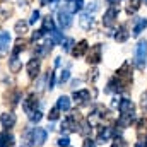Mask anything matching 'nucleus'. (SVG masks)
<instances>
[{
    "instance_id": "37",
    "label": "nucleus",
    "mask_w": 147,
    "mask_h": 147,
    "mask_svg": "<svg viewBox=\"0 0 147 147\" xmlns=\"http://www.w3.org/2000/svg\"><path fill=\"white\" fill-rule=\"evenodd\" d=\"M43 34H45V31H43V29L34 31V33H33V41H36V39H39V38H43Z\"/></svg>"
},
{
    "instance_id": "22",
    "label": "nucleus",
    "mask_w": 147,
    "mask_h": 147,
    "mask_svg": "<svg viewBox=\"0 0 147 147\" xmlns=\"http://www.w3.org/2000/svg\"><path fill=\"white\" fill-rule=\"evenodd\" d=\"M26 31H28V24H26V22H22V21H19V22L16 24V33H17L19 36H24V34H26Z\"/></svg>"
},
{
    "instance_id": "14",
    "label": "nucleus",
    "mask_w": 147,
    "mask_h": 147,
    "mask_svg": "<svg viewBox=\"0 0 147 147\" xmlns=\"http://www.w3.org/2000/svg\"><path fill=\"white\" fill-rule=\"evenodd\" d=\"M111 135H113V130H111L110 127H105V130H101V134L98 135V144L108 142V140L111 139Z\"/></svg>"
},
{
    "instance_id": "5",
    "label": "nucleus",
    "mask_w": 147,
    "mask_h": 147,
    "mask_svg": "<svg viewBox=\"0 0 147 147\" xmlns=\"http://www.w3.org/2000/svg\"><path fill=\"white\" fill-rule=\"evenodd\" d=\"M87 62L89 63H99L101 62V45H94L87 55Z\"/></svg>"
},
{
    "instance_id": "13",
    "label": "nucleus",
    "mask_w": 147,
    "mask_h": 147,
    "mask_svg": "<svg viewBox=\"0 0 147 147\" xmlns=\"http://www.w3.org/2000/svg\"><path fill=\"white\" fill-rule=\"evenodd\" d=\"M89 91L87 89H82V91H75L74 92V99L77 101V103H86V101H89Z\"/></svg>"
},
{
    "instance_id": "18",
    "label": "nucleus",
    "mask_w": 147,
    "mask_h": 147,
    "mask_svg": "<svg viewBox=\"0 0 147 147\" xmlns=\"http://www.w3.org/2000/svg\"><path fill=\"white\" fill-rule=\"evenodd\" d=\"M147 28V19H137V22H135V28H134V36H139L144 29Z\"/></svg>"
},
{
    "instance_id": "39",
    "label": "nucleus",
    "mask_w": 147,
    "mask_h": 147,
    "mask_svg": "<svg viewBox=\"0 0 147 147\" xmlns=\"http://www.w3.org/2000/svg\"><path fill=\"white\" fill-rule=\"evenodd\" d=\"M108 3H111V5H118V2H121V0H106Z\"/></svg>"
},
{
    "instance_id": "36",
    "label": "nucleus",
    "mask_w": 147,
    "mask_h": 147,
    "mask_svg": "<svg viewBox=\"0 0 147 147\" xmlns=\"http://www.w3.org/2000/svg\"><path fill=\"white\" fill-rule=\"evenodd\" d=\"M38 19H39V12H38V10H34V12L31 14V19H29V24H34V22H36Z\"/></svg>"
},
{
    "instance_id": "19",
    "label": "nucleus",
    "mask_w": 147,
    "mask_h": 147,
    "mask_svg": "<svg viewBox=\"0 0 147 147\" xmlns=\"http://www.w3.org/2000/svg\"><path fill=\"white\" fill-rule=\"evenodd\" d=\"M128 36H130V34H128L127 28H125V26H120L118 31H116V34H115V39H116V41H127Z\"/></svg>"
},
{
    "instance_id": "34",
    "label": "nucleus",
    "mask_w": 147,
    "mask_h": 147,
    "mask_svg": "<svg viewBox=\"0 0 147 147\" xmlns=\"http://www.w3.org/2000/svg\"><path fill=\"white\" fill-rule=\"evenodd\" d=\"M69 137H62V139H58V146L60 147H69Z\"/></svg>"
},
{
    "instance_id": "10",
    "label": "nucleus",
    "mask_w": 147,
    "mask_h": 147,
    "mask_svg": "<svg viewBox=\"0 0 147 147\" xmlns=\"http://www.w3.org/2000/svg\"><path fill=\"white\" fill-rule=\"evenodd\" d=\"M14 146V137L9 132H2L0 134V147H12Z\"/></svg>"
},
{
    "instance_id": "6",
    "label": "nucleus",
    "mask_w": 147,
    "mask_h": 147,
    "mask_svg": "<svg viewBox=\"0 0 147 147\" xmlns=\"http://www.w3.org/2000/svg\"><path fill=\"white\" fill-rule=\"evenodd\" d=\"M58 22L63 29H69L72 26V16L67 12V10H60L58 12Z\"/></svg>"
},
{
    "instance_id": "16",
    "label": "nucleus",
    "mask_w": 147,
    "mask_h": 147,
    "mask_svg": "<svg viewBox=\"0 0 147 147\" xmlns=\"http://www.w3.org/2000/svg\"><path fill=\"white\" fill-rule=\"evenodd\" d=\"M57 108L60 111H69L70 110V99L67 96H60L58 101H57Z\"/></svg>"
},
{
    "instance_id": "23",
    "label": "nucleus",
    "mask_w": 147,
    "mask_h": 147,
    "mask_svg": "<svg viewBox=\"0 0 147 147\" xmlns=\"http://www.w3.org/2000/svg\"><path fill=\"white\" fill-rule=\"evenodd\" d=\"M53 29H55V26H53L51 17H50V16L45 17V21H43V31H53Z\"/></svg>"
},
{
    "instance_id": "27",
    "label": "nucleus",
    "mask_w": 147,
    "mask_h": 147,
    "mask_svg": "<svg viewBox=\"0 0 147 147\" xmlns=\"http://www.w3.org/2000/svg\"><path fill=\"white\" fill-rule=\"evenodd\" d=\"M62 45H63V50H65V51H72L74 39H72V38H67V39H63V41H62Z\"/></svg>"
},
{
    "instance_id": "21",
    "label": "nucleus",
    "mask_w": 147,
    "mask_h": 147,
    "mask_svg": "<svg viewBox=\"0 0 147 147\" xmlns=\"http://www.w3.org/2000/svg\"><path fill=\"white\" fill-rule=\"evenodd\" d=\"M22 147H31L33 146V130H28L26 134H24V137H22Z\"/></svg>"
},
{
    "instance_id": "11",
    "label": "nucleus",
    "mask_w": 147,
    "mask_h": 147,
    "mask_svg": "<svg viewBox=\"0 0 147 147\" xmlns=\"http://www.w3.org/2000/svg\"><path fill=\"white\" fill-rule=\"evenodd\" d=\"M28 74H29V77H36L38 74H39V60L38 58L29 60V63H28Z\"/></svg>"
},
{
    "instance_id": "1",
    "label": "nucleus",
    "mask_w": 147,
    "mask_h": 147,
    "mask_svg": "<svg viewBox=\"0 0 147 147\" xmlns=\"http://www.w3.org/2000/svg\"><path fill=\"white\" fill-rule=\"evenodd\" d=\"M135 60H137V65L139 67H144L147 60V41L146 39H140L139 45H137V51H135Z\"/></svg>"
},
{
    "instance_id": "20",
    "label": "nucleus",
    "mask_w": 147,
    "mask_h": 147,
    "mask_svg": "<svg viewBox=\"0 0 147 147\" xmlns=\"http://www.w3.org/2000/svg\"><path fill=\"white\" fill-rule=\"evenodd\" d=\"M80 26H82L84 29H89V28L92 26V16H91V14H82V16H80Z\"/></svg>"
},
{
    "instance_id": "33",
    "label": "nucleus",
    "mask_w": 147,
    "mask_h": 147,
    "mask_svg": "<svg viewBox=\"0 0 147 147\" xmlns=\"http://www.w3.org/2000/svg\"><path fill=\"white\" fill-rule=\"evenodd\" d=\"M69 77H70V72H69V70H63L62 75H60V82H62V84H63V82H67V80H69Z\"/></svg>"
},
{
    "instance_id": "25",
    "label": "nucleus",
    "mask_w": 147,
    "mask_h": 147,
    "mask_svg": "<svg viewBox=\"0 0 147 147\" xmlns=\"http://www.w3.org/2000/svg\"><path fill=\"white\" fill-rule=\"evenodd\" d=\"M77 128H79V132H80L82 135H87V134L91 132V128H89V123H87V121H82L80 125H77Z\"/></svg>"
},
{
    "instance_id": "17",
    "label": "nucleus",
    "mask_w": 147,
    "mask_h": 147,
    "mask_svg": "<svg viewBox=\"0 0 147 147\" xmlns=\"http://www.w3.org/2000/svg\"><path fill=\"white\" fill-rule=\"evenodd\" d=\"M9 43H10V34L7 31H0V53L7 50Z\"/></svg>"
},
{
    "instance_id": "15",
    "label": "nucleus",
    "mask_w": 147,
    "mask_h": 147,
    "mask_svg": "<svg viewBox=\"0 0 147 147\" xmlns=\"http://www.w3.org/2000/svg\"><path fill=\"white\" fill-rule=\"evenodd\" d=\"M87 48H89V46H87V41H84V39H82V41H80V43H79V45L72 50V55H74V57H82V55L87 51Z\"/></svg>"
},
{
    "instance_id": "38",
    "label": "nucleus",
    "mask_w": 147,
    "mask_h": 147,
    "mask_svg": "<svg viewBox=\"0 0 147 147\" xmlns=\"http://www.w3.org/2000/svg\"><path fill=\"white\" fill-rule=\"evenodd\" d=\"M82 147H96V142L92 140V139H86L84 140V146Z\"/></svg>"
},
{
    "instance_id": "28",
    "label": "nucleus",
    "mask_w": 147,
    "mask_h": 147,
    "mask_svg": "<svg viewBox=\"0 0 147 147\" xmlns=\"http://www.w3.org/2000/svg\"><path fill=\"white\" fill-rule=\"evenodd\" d=\"M24 41L22 39H17V43H16V48H14V55H19L21 51H24Z\"/></svg>"
},
{
    "instance_id": "9",
    "label": "nucleus",
    "mask_w": 147,
    "mask_h": 147,
    "mask_svg": "<svg viewBox=\"0 0 147 147\" xmlns=\"http://www.w3.org/2000/svg\"><path fill=\"white\" fill-rule=\"evenodd\" d=\"M38 108V99H36V96H29L26 101H24V111L28 113V115H31V113H34V111Z\"/></svg>"
},
{
    "instance_id": "40",
    "label": "nucleus",
    "mask_w": 147,
    "mask_h": 147,
    "mask_svg": "<svg viewBox=\"0 0 147 147\" xmlns=\"http://www.w3.org/2000/svg\"><path fill=\"white\" fill-rule=\"evenodd\" d=\"M144 2H146V3H147V0H144Z\"/></svg>"
},
{
    "instance_id": "32",
    "label": "nucleus",
    "mask_w": 147,
    "mask_h": 147,
    "mask_svg": "<svg viewBox=\"0 0 147 147\" xmlns=\"http://www.w3.org/2000/svg\"><path fill=\"white\" fill-rule=\"evenodd\" d=\"M111 147H127V142L123 140V139H116L115 142H113V146Z\"/></svg>"
},
{
    "instance_id": "12",
    "label": "nucleus",
    "mask_w": 147,
    "mask_h": 147,
    "mask_svg": "<svg viewBox=\"0 0 147 147\" xmlns=\"http://www.w3.org/2000/svg\"><path fill=\"white\" fill-rule=\"evenodd\" d=\"M9 69H10V72L12 74H17L21 69H22V62L17 58V55H14V57L9 60Z\"/></svg>"
},
{
    "instance_id": "4",
    "label": "nucleus",
    "mask_w": 147,
    "mask_h": 147,
    "mask_svg": "<svg viewBox=\"0 0 147 147\" xmlns=\"http://www.w3.org/2000/svg\"><path fill=\"white\" fill-rule=\"evenodd\" d=\"M116 17H118V9L113 5V7H110V9H108V12L105 14V17H103V24L110 28V26H113V24H115V19H116Z\"/></svg>"
},
{
    "instance_id": "2",
    "label": "nucleus",
    "mask_w": 147,
    "mask_h": 147,
    "mask_svg": "<svg viewBox=\"0 0 147 147\" xmlns=\"http://www.w3.org/2000/svg\"><path fill=\"white\" fill-rule=\"evenodd\" d=\"M118 110L121 113V116H130L134 118V111H135V106L130 99H121L120 105H118Z\"/></svg>"
},
{
    "instance_id": "3",
    "label": "nucleus",
    "mask_w": 147,
    "mask_h": 147,
    "mask_svg": "<svg viewBox=\"0 0 147 147\" xmlns=\"http://www.w3.org/2000/svg\"><path fill=\"white\" fill-rule=\"evenodd\" d=\"M46 137H48L46 130H43V128H34L33 130V144L34 146H43L46 142Z\"/></svg>"
},
{
    "instance_id": "8",
    "label": "nucleus",
    "mask_w": 147,
    "mask_h": 147,
    "mask_svg": "<svg viewBox=\"0 0 147 147\" xmlns=\"http://www.w3.org/2000/svg\"><path fill=\"white\" fill-rule=\"evenodd\" d=\"M0 121H2V125H3V128H12V127L16 125V115H12V113H3V115H0Z\"/></svg>"
},
{
    "instance_id": "26",
    "label": "nucleus",
    "mask_w": 147,
    "mask_h": 147,
    "mask_svg": "<svg viewBox=\"0 0 147 147\" xmlns=\"http://www.w3.org/2000/svg\"><path fill=\"white\" fill-rule=\"evenodd\" d=\"M62 41H63V38L60 34V31L53 29V31H51V43H62Z\"/></svg>"
},
{
    "instance_id": "30",
    "label": "nucleus",
    "mask_w": 147,
    "mask_h": 147,
    "mask_svg": "<svg viewBox=\"0 0 147 147\" xmlns=\"http://www.w3.org/2000/svg\"><path fill=\"white\" fill-rule=\"evenodd\" d=\"M29 120H31L33 123L39 121V120H41V111H34V113H31V115H29Z\"/></svg>"
},
{
    "instance_id": "29",
    "label": "nucleus",
    "mask_w": 147,
    "mask_h": 147,
    "mask_svg": "<svg viewBox=\"0 0 147 147\" xmlns=\"http://www.w3.org/2000/svg\"><path fill=\"white\" fill-rule=\"evenodd\" d=\"M82 5H84V0H74L72 7H70V12H77V10H80Z\"/></svg>"
},
{
    "instance_id": "35",
    "label": "nucleus",
    "mask_w": 147,
    "mask_h": 147,
    "mask_svg": "<svg viewBox=\"0 0 147 147\" xmlns=\"http://www.w3.org/2000/svg\"><path fill=\"white\" fill-rule=\"evenodd\" d=\"M140 106H142V110L147 113V91L142 94V103H140Z\"/></svg>"
},
{
    "instance_id": "24",
    "label": "nucleus",
    "mask_w": 147,
    "mask_h": 147,
    "mask_svg": "<svg viewBox=\"0 0 147 147\" xmlns=\"http://www.w3.org/2000/svg\"><path fill=\"white\" fill-rule=\"evenodd\" d=\"M140 3H142V0H130V7H128V14H134L135 10H139V9H140Z\"/></svg>"
},
{
    "instance_id": "7",
    "label": "nucleus",
    "mask_w": 147,
    "mask_h": 147,
    "mask_svg": "<svg viewBox=\"0 0 147 147\" xmlns=\"http://www.w3.org/2000/svg\"><path fill=\"white\" fill-rule=\"evenodd\" d=\"M123 82H121V79H118V77H115V79H111L110 80V84H108V92H123Z\"/></svg>"
},
{
    "instance_id": "31",
    "label": "nucleus",
    "mask_w": 147,
    "mask_h": 147,
    "mask_svg": "<svg viewBox=\"0 0 147 147\" xmlns=\"http://www.w3.org/2000/svg\"><path fill=\"white\" fill-rule=\"evenodd\" d=\"M58 113H60V110H58V108L55 106L53 110L50 111V115H48V118H50V120H57V118H58Z\"/></svg>"
}]
</instances>
